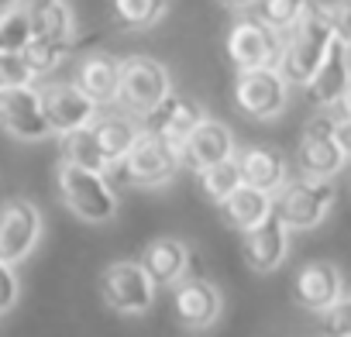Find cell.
I'll return each mask as SVG.
<instances>
[{"mask_svg":"<svg viewBox=\"0 0 351 337\" xmlns=\"http://www.w3.org/2000/svg\"><path fill=\"white\" fill-rule=\"evenodd\" d=\"M200 193L210 200V203H224L238 186H245L241 183V168H238V155L234 158H224V162H217V165H210V168H200Z\"/></svg>","mask_w":351,"mask_h":337,"instance_id":"cell-25","label":"cell"},{"mask_svg":"<svg viewBox=\"0 0 351 337\" xmlns=\"http://www.w3.org/2000/svg\"><path fill=\"white\" fill-rule=\"evenodd\" d=\"M348 83H351V52L341 38H334L324 62L317 66V73L306 79L303 90L313 107H334L341 100V93L348 90Z\"/></svg>","mask_w":351,"mask_h":337,"instance_id":"cell-18","label":"cell"},{"mask_svg":"<svg viewBox=\"0 0 351 337\" xmlns=\"http://www.w3.org/2000/svg\"><path fill=\"white\" fill-rule=\"evenodd\" d=\"M221 210H224L228 224L245 234V231H252L255 224H262V221L276 210V197L265 193V190H255V186H238V190L221 203Z\"/></svg>","mask_w":351,"mask_h":337,"instance_id":"cell-24","label":"cell"},{"mask_svg":"<svg viewBox=\"0 0 351 337\" xmlns=\"http://www.w3.org/2000/svg\"><path fill=\"white\" fill-rule=\"evenodd\" d=\"M76 86L97 103V107H110L117 103V90H121V62L107 52H93L80 62L76 73Z\"/></svg>","mask_w":351,"mask_h":337,"instance_id":"cell-22","label":"cell"},{"mask_svg":"<svg viewBox=\"0 0 351 337\" xmlns=\"http://www.w3.org/2000/svg\"><path fill=\"white\" fill-rule=\"evenodd\" d=\"M279 55H282V32L269 28L258 18H241L228 32V59L234 69L279 66Z\"/></svg>","mask_w":351,"mask_h":337,"instance_id":"cell-11","label":"cell"},{"mask_svg":"<svg viewBox=\"0 0 351 337\" xmlns=\"http://www.w3.org/2000/svg\"><path fill=\"white\" fill-rule=\"evenodd\" d=\"M306 8H310V0H255V18L276 32H289L303 18Z\"/></svg>","mask_w":351,"mask_h":337,"instance_id":"cell-29","label":"cell"},{"mask_svg":"<svg viewBox=\"0 0 351 337\" xmlns=\"http://www.w3.org/2000/svg\"><path fill=\"white\" fill-rule=\"evenodd\" d=\"M155 289L158 286L148 279V272L141 269V262H114L100 275V296L121 316L148 313L152 303H155Z\"/></svg>","mask_w":351,"mask_h":337,"instance_id":"cell-8","label":"cell"},{"mask_svg":"<svg viewBox=\"0 0 351 337\" xmlns=\"http://www.w3.org/2000/svg\"><path fill=\"white\" fill-rule=\"evenodd\" d=\"M204 121H207L204 103H197V100H190V97H183V93H169L165 100H158L152 110H145V114L138 117L141 131L158 134V138L176 141V145H180V141H183L197 124H204Z\"/></svg>","mask_w":351,"mask_h":337,"instance_id":"cell-14","label":"cell"},{"mask_svg":"<svg viewBox=\"0 0 351 337\" xmlns=\"http://www.w3.org/2000/svg\"><path fill=\"white\" fill-rule=\"evenodd\" d=\"M221 4H228V8L241 11V8H255V0H221Z\"/></svg>","mask_w":351,"mask_h":337,"instance_id":"cell-37","label":"cell"},{"mask_svg":"<svg viewBox=\"0 0 351 337\" xmlns=\"http://www.w3.org/2000/svg\"><path fill=\"white\" fill-rule=\"evenodd\" d=\"M348 52H351V45H348Z\"/></svg>","mask_w":351,"mask_h":337,"instance_id":"cell-38","label":"cell"},{"mask_svg":"<svg viewBox=\"0 0 351 337\" xmlns=\"http://www.w3.org/2000/svg\"><path fill=\"white\" fill-rule=\"evenodd\" d=\"M18 4L32 21V38L59 42V45L73 42V14L66 0H18Z\"/></svg>","mask_w":351,"mask_h":337,"instance_id":"cell-23","label":"cell"},{"mask_svg":"<svg viewBox=\"0 0 351 337\" xmlns=\"http://www.w3.org/2000/svg\"><path fill=\"white\" fill-rule=\"evenodd\" d=\"M18 296H21V282L14 275V265L0 258V313H8L18 306Z\"/></svg>","mask_w":351,"mask_h":337,"instance_id":"cell-33","label":"cell"},{"mask_svg":"<svg viewBox=\"0 0 351 337\" xmlns=\"http://www.w3.org/2000/svg\"><path fill=\"white\" fill-rule=\"evenodd\" d=\"M327 14H330L334 38H341L344 45H351V0H330Z\"/></svg>","mask_w":351,"mask_h":337,"instance_id":"cell-34","label":"cell"},{"mask_svg":"<svg viewBox=\"0 0 351 337\" xmlns=\"http://www.w3.org/2000/svg\"><path fill=\"white\" fill-rule=\"evenodd\" d=\"M320 327H324V337H351V292L341 296L334 306H327L320 313Z\"/></svg>","mask_w":351,"mask_h":337,"instance_id":"cell-31","label":"cell"},{"mask_svg":"<svg viewBox=\"0 0 351 337\" xmlns=\"http://www.w3.org/2000/svg\"><path fill=\"white\" fill-rule=\"evenodd\" d=\"M334 42V28H330V14L327 4L310 0V8L303 11V18L289 28V35L282 38V55H279V73L289 79V86H306V79L317 73V66L324 62L327 49Z\"/></svg>","mask_w":351,"mask_h":337,"instance_id":"cell-1","label":"cell"},{"mask_svg":"<svg viewBox=\"0 0 351 337\" xmlns=\"http://www.w3.org/2000/svg\"><path fill=\"white\" fill-rule=\"evenodd\" d=\"M341 296H344V279H341V269L334 262L317 258V262L300 265V272L293 279V299H296V306H303L310 313H324Z\"/></svg>","mask_w":351,"mask_h":337,"instance_id":"cell-16","label":"cell"},{"mask_svg":"<svg viewBox=\"0 0 351 337\" xmlns=\"http://www.w3.org/2000/svg\"><path fill=\"white\" fill-rule=\"evenodd\" d=\"M42 231H45V221L32 200L11 197L8 203H0V258L4 262L11 265L25 262L38 248Z\"/></svg>","mask_w":351,"mask_h":337,"instance_id":"cell-9","label":"cell"},{"mask_svg":"<svg viewBox=\"0 0 351 337\" xmlns=\"http://www.w3.org/2000/svg\"><path fill=\"white\" fill-rule=\"evenodd\" d=\"M169 93H172V79H169V69L158 59H152V55H128V59H121L117 103L128 114L141 117L145 110H152Z\"/></svg>","mask_w":351,"mask_h":337,"instance_id":"cell-6","label":"cell"},{"mask_svg":"<svg viewBox=\"0 0 351 337\" xmlns=\"http://www.w3.org/2000/svg\"><path fill=\"white\" fill-rule=\"evenodd\" d=\"M62 155H66V162H73V165L93 168V173H110V165L104 162V155H100V148H97V141H93L90 124L80 127V131H73V134H66Z\"/></svg>","mask_w":351,"mask_h":337,"instance_id":"cell-28","label":"cell"},{"mask_svg":"<svg viewBox=\"0 0 351 337\" xmlns=\"http://www.w3.org/2000/svg\"><path fill=\"white\" fill-rule=\"evenodd\" d=\"M38 97H42L45 121H49L52 134H59V138L86 127L97 117V103L76 83H45L38 90Z\"/></svg>","mask_w":351,"mask_h":337,"instance_id":"cell-13","label":"cell"},{"mask_svg":"<svg viewBox=\"0 0 351 337\" xmlns=\"http://www.w3.org/2000/svg\"><path fill=\"white\" fill-rule=\"evenodd\" d=\"M90 131H93V141H97V148H100V155H104V162L110 165V168H117V162L131 151V145L138 141V134H141V124H138V117L134 114H100L97 110V117L90 121Z\"/></svg>","mask_w":351,"mask_h":337,"instance_id":"cell-19","label":"cell"},{"mask_svg":"<svg viewBox=\"0 0 351 337\" xmlns=\"http://www.w3.org/2000/svg\"><path fill=\"white\" fill-rule=\"evenodd\" d=\"M183 168V155L176 141H165L158 134L141 131L138 141L131 145V151L117 162V176L128 186L138 190H152V186H165L176 173Z\"/></svg>","mask_w":351,"mask_h":337,"instance_id":"cell-3","label":"cell"},{"mask_svg":"<svg viewBox=\"0 0 351 337\" xmlns=\"http://www.w3.org/2000/svg\"><path fill=\"white\" fill-rule=\"evenodd\" d=\"M334 134H337V141H341V148H344V155H348V162H351V121H337Z\"/></svg>","mask_w":351,"mask_h":337,"instance_id":"cell-35","label":"cell"},{"mask_svg":"<svg viewBox=\"0 0 351 337\" xmlns=\"http://www.w3.org/2000/svg\"><path fill=\"white\" fill-rule=\"evenodd\" d=\"M0 131L14 141H45L52 138V127L42 110L38 90L28 86H0Z\"/></svg>","mask_w":351,"mask_h":337,"instance_id":"cell-10","label":"cell"},{"mask_svg":"<svg viewBox=\"0 0 351 337\" xmlns=\"http://www.w3.org/2000/svg\"><path fill=\"white\" fill-rule=\"evenodd\" d=\"M334 127H337V117H327V114H317L303 124V134H300V145H296V162H300L303 176L334 179L344 168L348 155H344Z\"/></svg>","mask_w":351,"mask_h":337,"instance_id":"cell-7","label":"cell"},{"mask_svg":"<svg viewBox=\"0 0 351 337\" xmlns=\"http://www.w3.org/2000/svg\"><path fill=\"white\" fill-rule=\"evenodd\" d=\"M56 179H59L62 203L83 224H107L117 214V193H114L107 173H93V168H83V165H73L62 158Z\"/></svg>","mask_w":351,"mask_h":337,"instance_id":"cell-2","label":"cell"},{"mask_svg":"<svg viewBox=\"0 0 351 337\" xmlns=\"http://www.w3.org/2000/svg\"><path fill=\"white\" fill-rule=\"evenodd\" d=\"M32 42V21L18 0H11L8 8H0V52H25Z\"/></svg>","mask_w":351,"mask_h":337,"instance_id":"cell-27","label":"cell"},{"mask_svg":"<svg viewBox=\"0 0 351 337\" xmlns=\"http://www.w3.org/2000/svg\"><path fill=\"white\" fill-rule=\"evenodd\" d=\"M66 49L69 45H59V42H45V38H32L28 45H25V62L32 66V73L35 76H45V73H52L59 62H62V55H66Z\"/></svg>","mask_w":351,"mask_h":337,"instance_id":"cell-30","label":"cell"},{"mask_svg":"<svg viewBox=\"0 0 351 337\" xmlns=\"http://www.w3.org/2000/svg\"><path fill=\"white\" fill-rule=\"evenodd\" d=\"M180 155H183V165L193 168V173H200V168H210L224 158H234L238 148H234V134L228 124L221 121H204L197 124L183 141H180Z\"/></svg>","mask_w":351,"mask_h":337,"instance_id":"cell-17","label":"cell"},{"mask_svg":"<svg viewBox=\"0 0 351 337\" xmlns=\"http://www.w3.org/2000/svg\"><path fill=\"white\" fill-rule=\"evenodd\" d=\"M165 11H169V0H114V18L128 32L158 25L165 18Z\"/></svg>","mask_w":351,"mask_h":337,"instance_id":"cell-26","label":"cell"},{"mask_svg":"<svg viewBox=\"0 0 351 337\" xmlns=\"http://www.w3.org/2000/svg\"><path fill=\"white\" fill-rule=\"evenodd\" d=\"M35 79L21 52H0V86H28Z\"/></svg>","mask_w":351,"mask_h":337,"instance_id":"cell-32","label":"cell"},{"mask_svg":"<svg viewBox=\"0 0 351 337\" xmlns=\"http://www.w3.org/2000/svg\"><path fill=\"white\" fill-rule=\"evenodd\" d=\"M241 255L248 262L252 272L265 275V272H276L286 255H289V227L282 224V217L272 210L262 224H255L252 231L241 234Z\"/></svg>","mask_w":351,"mask_h":337,"instance_id":"cell-15","label":"cell"},{"mask_svg":"<svg viewBox=\"0 0 351 337\" xmlns=\"http://www.w3.org/2000/svg\"><path fill=\"white\" fill-rule=\"evenodd\" d=\"M238 168H241V183H245V186L265 190V193H272V197L289 183V168H286L282 151L265 148V145H255V148L238 151Z\"/></svg>","mask_w":351,"mask_h":337,"instance_id":"cell-20","label":"cell"},{"mask_svg":"<svg viewBox=\"0 0 351 337\" xmlns=\"http://www.w3.org/2000/svg\"><path fill=\"white\" fill-rule=\"evenodd\" d=\"M141 269L155 286H176L190 269V248L180 238H152L141 251Z\"/></svg>","mask_w":351,"mask_h":337,"instance_id":"cell-21","label":"cell"},{"mask_svg":"<svg viewBox=\"0 0 351 337\" xmlns=\"http://www.w3.org/2000/svg\"><path fill=\"white\" fill-rule=\"evenodd\" d=\"M334 110H337V121H351V83H348V90L341 93V100L334 103Z\"/></svg>","mask_w":351,"mask_h":337,"instance_id":"cell-36","label":"cell"},{"mask_svg":"<svg viewBox=\"0 0 351 337\" xmlns=\"http://www.w3.org/2000/svg\"><path fill=\"white\" fill-rule=\"evenodd\" d=\"M224 310V296L214 282L200 279V275H183L172 286V313L180 320V327L190 330H207L217 323Z\"/></svg>","mask_w":351,"mask_h":337,"instance_id":"cell-12","label":"cell"},{"mask_svg":"<svg viewBox=\"0 0 351 337\" xmlns=\"http://www.w3.org/2000/svg\"><path fill=\"white\" fill-rule=\"evenodd\" d=\"M234 103L252 121H272L289 103V79L279 73V66H258V69H238L234 79Z\"/></svg>","mask_w":351,"mask_h":337,"instance_id":"cell-5","label":"cell"},{"mask_svg":"<svg viewBox=\"0 0 351 337\" xmlns=\"http://www.w3.org/2000/svg\"><path fill=\"white\" fill-rule=\"evenodd\" d=\"M337 203V190L330 179L300 176L276 193V214L289 231H313L327 221L330 207Z\"/></svg>","mask_w":351,"mask_h":337,"instance_id":"cell-4","label":"cell"}]
</instances>
